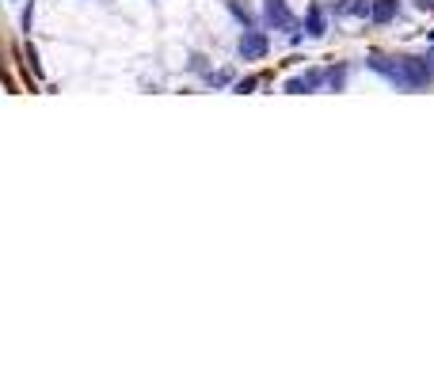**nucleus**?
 <instances>
[{"mask_svg":"<svg viewBox=\"0 0 434 380\" xmlns=\"http://www.w3.org/2000/svg\"><path fill=\"white\" fill-rule=\"evenodd\" d=\"M309 35H324V19H320V12H316V8H312V12H309Z\"/></svg>","mask_w":434,"mask_h":380,"instance_id":"423d86ee","label":"nucleus"},{"mask_svg":"<svg viewBox=\"0 0 434 380\" xmlns=\"http://www.w3.org/2000/svg\"><path fill=\"white\" fill-rule=\"evenodd\" d=\"M419 8L423 12H434V0H419Z\"/></svg>","mask_w":434,"mask_h":380,"instance_id":"0eeeda50","label":"nucleus"},{"mask_svg":"<svg viewBox=\"0 0 434 380\" xmlns=\"http://www.w3.org/2000/svg\"><path fill=\"white\" fill-rule=\"evenodd\" d=\"M369 69L381 72L385 80H392L396 88H408V92H415V88H423L427 80L434 76L427 58L415 61V58H385V53H369Z\"/></svg>","mask_w":434,"mask_h":380,"instance_id":"f257e3e1","label":"nucleus"},{"mask_svg":"<svg viewBox=\"0 0 434 380\" xmlns=\"http://www.w3.org/2000/svg\"><path fill=\"white\" fill-rule=\"evenodd\" d=\"M267 23H275V27H294V15L286 12V0H267Z\"/></svg>","mask_w":434,"mask_h":380,"instance_id":"20e7f679","label":"nucleus"},{"mask_svg":"<svg viewBox=\"0 0 434 380\" xmlns=\"http://www.w3.org/2000/svg\"><path fill=\"white\" fill-rule=\"evenodd\" d=\"M427 65H431V72H434V50L427 53Z\"/></svg>","mask_w":434,"mask_h":380,"instance_id":"6e6552de","label":"nucleus"},{"mask_svg":"<svg viewBox=\"0 0 434 380\" xmlns=\"http://www.w3.org/2000/svg\"><path fill=\"white\" fill-rule=\"evenodd\" d=\"M396 12H400V0H377L373 12H369V19H373V23H389Z\"/></svg>","mask_w":434,"mask_h":380,"instance_id":"39448f33","label":"nucleus"},{"mask_svg":"<svg viewBox=\"0 0 434 380\" xmlns=\"http://www.w3.org/2000/svg\"><path fill=\"white\" fill-rule=\"evenodd\" d=\"M320 72H305V76H294V80H286V92L289 95H305V92H312V88H320Z\"/></svg>","mask_w":434,"mask_h":380,"instance_id":"7ed1b4c3","label":"nucleus"},{"mask_svg":"<svg viewBox=\"0 0 434 380\" xmlns=\"http://www.w3.org/2000/svg\"><path fill=\"white\" fill-rule=\"evenodd\" d=\"M263 53H267V35H263V31H244V38H240V58L259 61Z\"/></svg>","mask_w":434,"mask_h":380,"instance_id":"f03ea898","label":"nucleus"}]
</instances>
